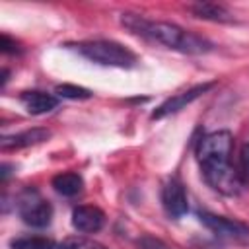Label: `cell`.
<instances>
[{
  "label": "cell",
  "instance_id": "obj_1",
  "mask_svg": "<svg viewBox=\"0 0 249 249\" xmlns=\"http://www.w3.org/2000/svg\"><path fill=\"white\" fill-rule=\"evenodd\" d=\"M121 23L134 35H140L144 39L161 43L173 51L185 53V54H206L212 51V43L204 37L191 33L175 23L169 21H152L144 16L124 12L121 14Z\"/></svg>",
  "mask_w": 249,
  "mask_h": 249
},
{
  "label": "cell",
  "instance_id": "obj_2",
  "mask_svg": "<svg viewBox=\"0 0 249 249\" xmlns=\"http://www.w3.org/2000/svg\"><path fill=\"white\" fill-rule=\"evenodd\" d=\"M231 148H233V136L228 130H216L198 140L196 160L210 187L222 185L235 175V167L230 163Z\"/></svg>",
  "mask_w": 249,
  "mask_h": 249
},
{
  "label": "cell",
  "instance_id": "obj_3",
  "mask_svg": "<svg viewBox=\"0 0 249 249\" xmlns=\"http://www.w3.org/2000/svg\"><path fill=\"white\" fill-rule=\"evenodd\" d=\"M76 51L86 56L88 60L101 64V66H115V68H134L138 62V56L126 49L124 45L117 41L107 39H95V41H84L76 45Z\"/></svg>",
  "mask_w": 249,
  "mask_h": 249
},
{
  "label": "cell",
  "instance_id": "obj_4",
  "mask_svg": "<svg viewBox=\"0 0 249 249\" xmlns=\"http://www.w3.org/2000/svg\"><path fill=\"white\" fill-rule=\"evenodd\" d=\"M16 206H18L19 218L31 228H47L53 220L51 202L45 200L43 195L33 187H27L25 191L19 193Z\"/></svg>",
  "mask_w": 249,
  "mask_h": 249
},
{
  "label": "cell",
  "instance_id": "obj_5",
  "mask_svg": "<svg viewBox=\"0 0 249 249\" xmlns=\"http://www.w3.org/2000/svg\"><path fill=\"white\" fill-rule=\"evenodd\" d=\"M198 220L216 237L231 241V243L249 245V226L245 222L231 220V218H226V216H218V214H212V212H198Z\"/></svg>",
  "mask_w": 249,
  "mask_h": 249
},
{
  "label": "cell",
  "instance_id": "obj_6",
  "mask_svg": "<svg viewBox=\"0 0 249 249\" xmlns=\"http://www.w3.org/2000/svg\"><path fill=\"white\" fill-rule=\"evenodd\" d=\"M212 88H214V82H206V84H196V86H193V88H189V89H185V91H181V93L171 95L169 99H165L161 105H158V107L154 109L152 119H163V117H167V115H173V113L185 109L189 103H193L195 99H198L200 95H204V93H206L208 89H212Z\"/></svg>",
  "mask_w": 249,
  "mask_h": 249
},
{
  "label": "cell",
  "instance_id": "obj_7",
  "mask_svg": "<svg viewBox=\"0 0 249 249\" xmlns=\"http://www.w3.org/2000/svg\"><path fill=\"white\" fill-rule=\"evenodd\" d=\"M161 202L165 212L171 218H181L189 212V200H187V193L183 183L177 177H171L165 181L163 189H161Z\"/></svg>",
  "mask_w": 249,
  "mask_h": 249
},
{
  "label": "cell",
  "instance_id": "obj_8",
  "mask_svg": "<svg viewBox=\"0 0 249 249\" xmlns=\"http://www.w3.org/2000/svg\"><path fill=\"white\" fill-rule=\"evenodd\" d=\"M105 224V212L91 204H82L72 210V226L82 233H95Z\"/></svg>",
  "mask_w": 249,
  "mask_h": 249
},
{
  "label": "cell",
  "instance_id": "obj_9",
  "mask_svg": "<svg viewBox=\"0 0 249 249\" xmlns=\"http://www.w3.org/2000/svg\"><path fill=\"white\" fill-rule=\"evenodd\" d=\"M47 138H51V130H47V128H29V130H23V132H18V134H12V136H2L0 148L4 152L21 150V148H27V146L41 144Z\"/></svg>",
  "mask_w": 249,
  "mask_h": 249
},
{
  "label": "cell",
  "instance_id": "obj_10",
  "mask_svg": "<svg viewBox=\"0 0 249 249\" xmlns=\"http://www.w3.org/2000/svg\"><path fill=\"white\" fill-rule=\"evenodd\" d=\"M19 101L21 105L25 107L27 113L31 115H45V113H51L53 109H56L58 105V97L53 95V93H47V91H23L19 95Z\"/></svg>",
  "mask_w": 249,
  "mask_h": 249
},
{
  "label": "cell",
  "instance_id": "obj_11",
  "mask_svg": "<svg viewBox=\"0 0 249 249\" xmlns=\"http://www.w3.org/2000/svg\"><path fill=\"white\" fill-rule=\"evenodd\" d=\"M191 14L195 18H200V19H208V21H218V23H233L235 18L233 14L220 6V4H212V2H196V4H191L189 6Z\"/></svg>",
  "mask_w": 249,
  "mask_h": 249
},
{
  "label": "cell",
  "instance_id": "obj_12",
  "mask_svg": "<svg viewBox=\"0 0 249 249\" xmlns=\"http://www.w3.org/2000/svg\"><path fill=\"white\" fill-rule=\"evenodd\" d=\"M82 187H84V181L74 171H64L53 177V189L62 196H76L82 193Z\"/></svg>",
  "mask_w": 249,
  "mask_h": 249
},
{
  "label": "cell",
  "instance_id": "obj_13",
  "mask_svg": "<svg viewBox=\"0 0 249 249\" xmlns=\"http://www.w3.org/2000/svg\"><path fill=\"white\" fill-rule=\"evenodd\" d=\"M12 249H54V243L47 237L41 235H31V237H18L10 243Z\"/></svg>",
  "mask_w": 249,
  "mask_h": 249
},
{
  "label": "cell",
  "instance_id": "obj_14",
  "mask_svg": "<svg viewBox=\"0 0 249 249\" xmlns=\"http://www.w3.org/2000/svg\"><path fill=\"white\" fill-rule=\"evenodd\" d=\"M58 249H109V247H105L103 243L95 239L84 237V235H72V237H66L58 245Z\"/></svg>",
  "mask_w": 249,
  "mask_h": 249
},
{
  "label": "cell",
  "instance_id": "obj_15",
  "mask_svg": "<svg viewBox=\"0 0 249 249\" xmlns=\"http://www.w3.org/2000/svg\"><path fill=\"white\" fill-rule=\"evenodd\" d=\"M54 93L64 99H89L91 97V91L88 88L74 86V84H60L54 88Z\"/></svg>",
  "mask_w": 249,
  "mask_h": 249
},
{
  "label": "cell",
  "instance_id": "obj_16",
  "mask_svg": "<svg viewBox=\"0 0 249 249\" xmlns=\"http://www.w3.org/2000/svg\"><path fill=\"white\" fill-rule=\"evenodd\" d=\"M237 175L241 179V185H249V142H245L241 146V152H239V161H237Z\"/></svg>",
  "mask_w": 249,
  "mask_h": 249
},
{
  "label": "cell",
  "instance_id": "obj_17",
  "mask_svg": "<svg viewBox=\"0 0 249 249\" xmlns=\"http://www.w3.org/2000/svg\"><path fill=\"white\" fill-rule=\"evenodd\" d=\"M0 49H2V53H6V54H16V53L21 51L19 45H18L10 35H6V33L0 35Z\"/></svg>",
  "mask_w": 249,
  "mask_h": 249
},
{
  "label": "cell",
  "instance_id": "obj_18",
  "mask_svg": "<svg viewBox=\"0 0 249 249\" xmlns=\"http://www.w3.org/2000/svg\"><path fill=\"white\" fill-rule=\"evenodd\" d=\"M140 247H142V249H167L160 239L150 237V235H144V237L140 239Z\"/></svg>",
  "mask_w": 249,
  "mask_h": 249
},
{
  "label": "cell",
  "instance_id": "obj_19",
  "mask_svg": "<svg viewBox=\"0 0 249 249\" xmlns=\"http://www.w3.org/2000/svg\"><path fill=\"white\" fill-rule=\"evenodd\" d=\"M10 175V165L8 163H2V181H6Z\"/></svg>",
  "mask_w": 249,
  "mask_h": 249
},
{
  "label": "cell",
  "instance_id": "obj_20",
  "mask_svg": "<svg viewBox=\"0 0 249 249\" xmlns=\"http://www.w3.org/2000/svg\"><path fill=\"white\" fill-rule=\"evenodd\" d=\"M6 82H8V70L4 68V70H2V88L6 86Z\"/></svg>",
  "mask_w": 249,
  "mask_h": 249
}]
</instances>
